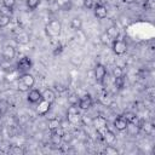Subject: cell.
<instances>
[{"mask_svg":"<svg viewBox=\"0 0 155 155\" xmlns=\"http://www.w3.org/2000/svg\"><path fill=\"white\" fill-rule=\"evenodd\" d=\"M124 117L127 120L128 124H134L137 121V115L134 113H132V111H126L124 114Z\"/></svg>","mask_w":155,"mask_h":155,"instance_id":"obj_18","label":"cell"},{"mask_svg":"<svg viewBox=\"0 0 155 155\" xmlns=\"http://www.w3.org/2000/svg\"><path fill=\"white\" fill-rule=\"evenodd\" d=\"M48 127L51 131H54L61 127V122L57 119H51V120H48Z\"/></svg>","mask_w":155,"mask_h":155,"instance_id":"obj_20","label":"cell"},{"mask_svg":"<svg viewBox=\"0 0 155 155\" xmlns=\"http://www.w3.org/2000/svg\"><path fill=\"white\" fill-rule=\"evenodd\" d=\"M125 4H133V2H136L137 0H122Z\"/></svg>","mask_w":155,"mask_h":155,"instance_id":"obj_31","label":"cell"},{"mask_svg":"<svg viewBox=\"0 0 155 155\" xmlns=\"http://www.w3.org/2000/svg\"><path fill=\"white\" fill-rule=\"evenodd\" d=\"M34 84H35L34 76L31 74H29V71L28 73H23L17 80V88L19 91H22V92H27L34 86Z\"/></svg>","mask_w":155,"mask_h":155,"instance_id":"obj_1","label":"cell"},{"mask_svg":"<svg viewBox=\"0 0 155 155\" xmlns=\"http://www.w3.org/2000/svg\"><path fill=\"white\" fill-rule=\"evenodd\" d=\"M69 102H70V104H71V105H78L79 98H78L75 94H73V96H70V97H69Z\"/></svg>","mask_w":155,"mask_h":155,"instance_id":"obj_27","label":"cell"},{"mask_svg":"<svg viewBox=\"0 0 155 155\" xmlns=\"http://www.w3.org/2000/svg\"><path fill=\"white\" fill-rule=\"evenodd\" d=\"M25 2H27V7H28L30 11H33V10H35V8L39 6L40 0H25Z\"/></svg>","mask_w":155,"mask_h":155,"instance_id":"obj_21","label":"cell"},{"mask_svg":"<svg viewBox=\"0 0 155 155\" xmlns=\"http://www.w3.org/2000/svg\"><path fill=\"white\" fill-rule=\"evenodd\" d=\"M47 1H53V0H47Z\"/></svg>","mask_w":155,"mask_h":155,"instance_id":"obj_32","label":"cell"},{"mask_svg":"<svg viewBox=\"0 0 155 155\" xmlns=\"http://www.w3.org/2000/svg\"><path fill=\"white\" fill-rule=\"evenodd\" d=\"M31 64H33L31 63V59L28 56H24V57H22L17 62V70L21 71L22 74L23 73H28L30 70V68H31Z\"/></svg>","mask_w":155,"mask_h":155,"instance_id":"obj_4","label":"cell"},{"mask_svg":"<svg viewBox=\"0 0 155 155\" xmlns=\"http://www.w3.org/2000/svg\"><path fill=\"white\" fill-rule=\"evenodd\" d=\"M144 6H145L147 8H149V10H151V8L154 7V5H153V0H145Z\"/></svg>","mask_w":155,"mask_h":155,"instance_id":"obj_30","label":"cell"},{"mask_svg":"<svg viewBox=\"0 0 155 155\" xmlns=\"http://www.w3.org/2000/svg\"><path fill=\"white\" fill-rule=\"evenodd\" d=\"M51 105H52L51 103H48V102H46V101L41 99V101L39 102L38 113H39L40 115H46V114H47V111L50 110V107H51Z\"/></svg>","mask_w":155,"mask_h":155,"instance_id":"obj_12","label":"cell"},{"mask_svg":"<svg viewBox=\"0 0 155 155\" xmlns=\"http://www.w3.org/2000/svg\"><path fill=\"white\" fill-rule=\"evenodd\" d=\"M81 27H82V21H81V18L75 17V18H73V19L70 21V28H71L73 30H80Z\"/></svg>","mask_w":155,"mask_h":155,"instance_id":"obj_15","label":"cell"},{"mask_svg":"<svg viewBox=\"0 0 155 155\" xmlns=\"http://www.w3.org/2000/svg\"><path fill=\"white\" fill-rule=\"evenodd\" d=\"M8 107H10V104H8V102L6 99H0V116L5 115L7 113Z\"/></svg>","mask_w":155,"mask_h":155,"instance_id":"obj_17","label":"cell"},{"mask_svg":"<svg viewBox=\"0 0 155 155\" xmlns=\"http://www.w3.org/2000/svg\"><path fill=\"white\" fill-rule=\"evenodd\" d=\"M16 41L18 44H21V45H27L29 42V35H28V33H25L23 30H21L19 33H17L16 34Z\"/></svg>","mask_w":155,"mask_h":155,"instance_id":"obj_13","label":"cell"},{"mask_svg":"<svg viewBox=\"0 0 155 155\" xmlns=\"http://www.w3.org/2000/svg\"><path fill=\"white\" fill-rule=\"evenodd\" d=\"M12 11H13V10H11V8H8V7L4 6V5L0 7V13H1V15H5V16L12 17Z\"/></svg>","mask_w":155,"mask_h":155,"instance_id":"obj_22","label":"cell"},{"mask_svg":"<svg viewBox=\"0 0 155 155\" xmlns=\"http://www.w3.org/2000/svg\"><path fill=\"white\" fill-rule=\"evenodd\" d=\"M16 56V50L15 47L12 46H6L4 48V52H2V57L6 59V61H12Z\"/></svg>","mask_w":155,"mask_h":155,"instance_id":"obj_11","label":"cell"},{"mask_svg":"<svg viewBox=\"0 0 155 155\" xmlns=\"http://www.w3.org/2000/svg\"><path fill=\"white\" fill-rule=\"evenodd\" d=\"M105 34H107V36L113 41V40L117 39V36H119V29H117V27L111 25V27H109V28L107 29Z\"/></svg>","mask_w":155,"mask_h":155,"instance_id":"obj_14","label":"cell"},{"mask_svg":"<svg viewBox=\"0 0 155 155\" xmlns=\"http://www.w3.org/2000/svg\"><path fill=\"white\" fill-rule=\"evenodd\" d=\"M114 85H115V87H116L117 90H122L124 86H125V75H121V76L115 78Z\"/></svg>","mask_w":155,"mask_h":155,"instance_id":"obj_16","label":"cell"},{"mask_svg":"<svg viewBox=\"0 0 155 155\" xmlns=\"http://www.w3.org/2000/svg\"><path fill=\"white\" fill-rule=\"evenodd\" d=\"M82 4H84V6H85L86 8L91 10V8H93V6H94V0H82Z\"/></svg>","mask_w":155,"mask_h":155,"instance_id":"obj_24","label":"cell"},{"mask_svg":"<svg viewBox=\"0 0 155 155\" xmlns=\"http://www.w3.org/2000/svg\"><path fill=\"white\" fill-rule=\"evenodd\" d=\"M27 99H28L29 103L36 104V103H39V102L42 99V94H41V92H40L39 90H36V88H31V90L29 91V93H28Z\"/></svg>","mask_w":155,"mask_h":155,"instance_id":"obj_7","label":"cell"},{"mask_svg":"<svg viewBox=\"0 0 155 155\" xmlns=\"http://www.w3.org/2000/svg\"><path fill=\"white\" fill-rule=\"evenodd\" d=\"M113 75H114V78H117V76L124 75V71H122V69H121L120 67H116V68H114V70H113Z\"/></svg>","mask_w":155,"mask_h":155,"instance_id":"obj_25","label":"cell"},{"mask_svg":"<svg viewBox=\"0 0 155 155\" xmlns=\"http://www.w3.org/2000/svg\"><path fill=\"white\" fill-rule=\"evenodd\" d=\"M41 94H42V99L48 102V103H51V104L56 101V93L51 88H46L44 92H41Z\"/></svg>","mask_w":155,"mask_h":155,"instance_id":"obj_10","label":"cell"},{"mask_svg":"<svg viewBox=\"0 0 155 155\" xmlns=\"http://www.w3.org/2000/svg\"><path fill=\"white\" fill-rule=\"evenodd\" d=\"M111 47H113L114 53L117 54V56H121V54L126 53V51H127V45H126L125 40H122V39L113 40V46Z\"/></svg>","mask_w":155,"mask_h":155,"instance_id":"obj_3","label":"cell"},{"mask_svg":"<svg viewBox=\"0 0 155 155\" xmlns=\"http://www.w3.org/2000/svg\"><path fill=\"white\" fill-rule=\"evenodd\" d=\"M62 51H63V46H62V45H58V46L56 47V50L53 51V54H54V56H57V54H59Z\"/></svg>","mask_w":155,"mask_h":155,"instance_id":"obj_29","label":"cell"},{"mask_svg":"<svg viewBox=\"0 0 155 155\" xmlns=\"http://www.w3.org/2000/svg\"><path fill=\"white\" fill-rule=\"evenodd\" d=\"M93 104V101H92V97L90 94H84L82 97L79 98V102H78V105L80 109L82 110H86V109H90Z\"/></svg>","mask_w":155,"mask_h":155,"instance_id":"obj_6","label":"cell"},{"mask_svg":"<svg viewBox=\"0 0 155 155\" xmlns=\"http://www.w3.org/2000/svg\"><path fill=\"white\" fill-rule=\"evenodd\" d=\"M93 11H94V16L99 19H104L108 16V10L104 5L102 4H94L93 6Z\"/></svg>","mask_w":155,"mask_h":155,"instance_id":"obj_8","label":"cell"},{"mask_svg":"<svg viewBox=\"0 0 155 155\" xmlns=\"http://www.w3.org/2000/svg\"><path fill=\"white\" fill-rule=\"evenodd\" d=\"M11 153H13V154H24V150H23L22 148H19V147L15 145V147H12Z\"/></svg>","mask_w":155,"mask_h":155,"instance_id":"obj_26","label":"cell"},{"mask_svg":"<svg viewBox=\"0 0 155 155\" xmlns=\"http://www.w3.org/2000/svg\"><path fill=\"white\" fill-rule=\"evenodd\" d=\"M105 153H107V154H109V153H113V154H117V150H116V149H114L111 145H109V147H107V149H105Z\"/></svg>","mask_w":155,"mask_h":155,"instance_id":"obj_28","label":"cell"},{"mask_svg":"<svg viewBox=\"0 0 155 155\" xmlns=\"http://www.w3.org/2000/svg\"><path fill=\"white\" fill-rule=\"evenodd\" d=\"M61 22L58 19H51L47 24H46V34L50 36V38H57L61 34Z\"/></svg>","mask_w":155,"mask_h":155,"instance_id":"obj_2","label":"cell"},{"mask_svg":"<svg viewBox=\"0 0 155 155\" xmlns=\"http://www.w3.org/2000/svg\"><path fill=\"white\" fill-rule=\"evenodd\" d=\"M11 22V17L10 16H5V15H1L0 13V28H5L10 24Z\"/></svg>","mask_w":155,"mask_h":155,"instance_id":"obj_19","label":"cell"},{"mask_svg":"<svg viewBox=\"0 0 155 155\" xmlns=\"http://www.w3.org/2000/svg\"><path fill=\"white\" fill-rule=\"evenodd\" d=\"M107 78V69L103 64L98 63L96 67H94V79L99 84H103L104 79Z\"/></svg>","mask_w":155,"mask_h":155,"instance_id":"obj_5","label":"cell"},{"mask_svg":"<svg viewBox=\"0 0 155 155\" xmlns=\"http://www.w3.org/2000/svg\"><path fill=\"white\" fill-rule=\"evenodd\" d=\"M2 5L8 7V8H11V10H13V7L16 5V0H2Z\"/></svg>","mask_w":155,"mask_h":155,"instance_id":"obj_23","label":"cell"},{"mask_svg":"<svg viewBox=\"0 0 155 155\" xmlns=\"http://www.w3.org/2000/svg\"><path fill=\"white\" fill-rule=\"evenodd\" d=\"M114 126L116 130L119 131H125L127 127H128V122L127 120L124 117V115H119L115 120H114Z\"/></svg>","mask_w":155,"mask_h":155,"instance_id":"obj_9","label":"cell"}]
</instances>
